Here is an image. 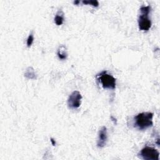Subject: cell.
<instances>
[{
  "label": "cell",
  "instance_id": "obj_12",
  "mask_svg": "<svg viewBox=\"0 0 160 160\" xmlns=\"http://www.w3.org/2000/svg\"><path fill=\"white\" fill-rule=\"evenodd\" d=\"M51 142H52V145L53 146H55L56 145V142H55V140L53 139V138H51Z\"/></svg>",
  "mask_w": 160,
  "mask_h": 160
},
{
  "label": "cell",
  "instance_id": "obj_11",
  "mask_svg": "<svg viewBox=\"0 0 160 160\" xmlns=\"http://www.w3.org/2000/svg\"><path fill=\"white\" fill-rule=\"evenodd\" d=\"M33 41H34V36L33 33H31L27 38V46L30 47L32 45V44H33Z\"/></svg>",
  "mask_w": 160,
  "mask_h": 160
},
{
  "label": "cell",
  "instance_id": "obj_9",
  "mask_svg": "<svg viewBox=\"0 0 160 160\" xmlns=\"http://www.w3.org/2000/svg\"><path fill=\"white\" fill-rule=\"evenodd\" d=\"M58 56L59 58L61 60H66L67 58V53L66 52L65 50V48H64V49H62V46L61 47H60L58 51Z\"/></svg>",
  "mask_w": 160,
  "mask_h": 160
},
{
  "label": "cell",
  "instance_id": "obj_4",
  "mask_svg": "<svg viewBox=\"0 0 160 160\" xmlns=\"http://www.w3.org/2000/svg\"><path fill=\"white\" fill-rule=\"evenodd\" d=\"M139 156L145 160H159V153L153 147L146 146L140 151Z\"/></svg>",
  "mask_w": 160,
  "mask_h": 160
},
{
  "label": "cell",
  "instance_id": "obj_5",
  "mask_svg": "<svg viewBox=\"0 0 160 160\" xmlns=\"http://www.w3.org/2000/svg\"><path fill=\"white\" fill-rule=\"evenodd\" d=\"M82 96L78 91H74L68 99V106L69 109L75 110L78 108L81 103Z\"/></svg>",
  "mask_w": 160,
  "mask_h": 160
},
{
  "label": "cell",
  "instance_id": "obj_2",
  "mask_svg": "<svg viewBox=\"0 0 160 160\" xmlns=\"http://www.w3.org/2000/svg\"><path fill=\"white\" fill-rule=\"evenodd\" d=\"M151 11L150 6H143L140 8V15L138 19V27L141 31H147L151 27V21L149 18Z\"/></svg>",
  "mask_w": 160,
  "mask_h": 160
},
{
  "label": "cell",
  "instance_id": "obj_10",
  "mask_svg": "<svg viewBox=\"0 0 160 160\" xmlns=\"http://www.w3.org/2000/svg\"><path fill=\"white\" fill-rule=\"evenodd\" d=\"M83 4H90L92 5L94 7H98L99 6V3L98 1H93V0H90V1H82Z\"/></svg>",
  "mask_w": 160,
  "mask_h": 160
},
{
  "label": "cell",
  "instance_id": "obj_3",
  "mask_svg": "<svg viewBox=\"0 0 160 160\" xmlns=\"http://www.w3.org/2000/svg\"><path fill=\"white\" fill-rule=\"evenodd\" d=\"M98 79L104 89H114L116 88V79L106 71L101 72L97 75Z\"/></svg>",
  "mask_w": 160,
  "mask_h": 160
},
{
  "label": "cell",
  "instance_id": "obj_7",
  "mask_svg": "<svg viewBox=\"0 0 160 160\" xmlns=\"http://www.w3.org/2000/svg\"><path fill=\"white\" fill-rule=\"evenodd\" d=\"M24 76L30 80H35L36 79V74L35 72V70L33 68L29 67L27 69L24 73Z\"/></svg>",
  "mask_w": 160,
  "mask_h": 160
},
{
  "label": "cell",
  "instance_id": "obj_1",
  "mask_svg": "<svg viewBox=\"0 0 160 160\" xmlns=\"http://www.w3.org/2000/svg\"><path fill=\"white\" fill-rule=\"evenodd\" d=\"M153 113L143 112L134 118V125L139 130H146L153 126Z\"/></svg>",
  "mask_w": 160,
  "mask_h": 160
},
{
  "label": "cell",
  "instance_id": "obj_6",
  "mask_svg": "<svg viewBox=\"0 0 160 160\" xmlns=\"http://www.w3.org/2000/svg\"><path fill=\"white\" fill-rule=\"evenodd\" d=\"M108 141L107 129L105 126H103L100 130L98 134V138L97 141V146L98 148H103L106 145Z\"/></svg>",
  "mask_w": 160,
  "mask_h": 160
},
{
  "label": "cell",
  "instance_id": "obj_8",
  "mask_svg": "<svg viewBox=\"0 0 160 160\" xmlns=\"http://www.w3.org/2000/svg\"><path fill=\"white\" fill-rule=\"evenodd\" d=\"M64 13L62 11H59L55 17V22L58 26H60L64 22Z\"/></svg>",
  "mask_w": 160,
  "mask_h": 160
},
{
  "label": "cell",
  "instance_id": "obj_13",
  "mask_svg": "<svg viewBox=\"0 0 160 160\" xmlns=\"http://www.w3.org/2000/svg\"><path fill=\"white\" fill-rule=\"evenodd\" d=\"M80 3V1H74V4H78Z\"/></svg>",
  "mask_w": 160,
  "mask_h": 160
}]
</instances>
